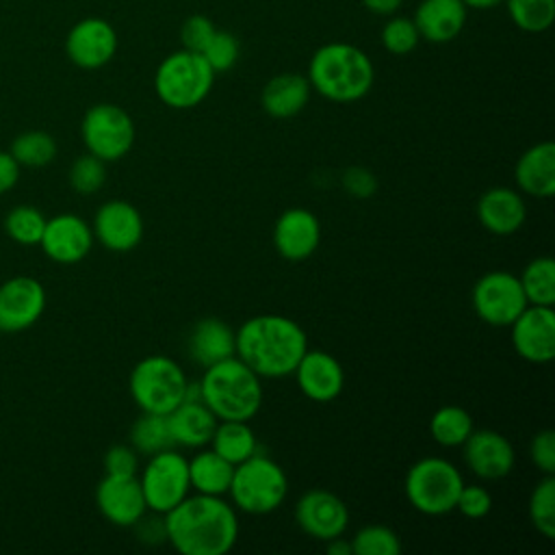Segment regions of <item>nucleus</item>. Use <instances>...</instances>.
Here are the masks:
<instances>
[{
    "label": "nucleus",
    "instance_id": "f03ea898",
    "mask_svg": "<svg viewBox=\"0 0 555 555\" xmlns=\"http://www.w3.org/2000/svg\"><path fill=\"white\" fill-rule=\"evenodd\" d=\"M308 349L304 327L284 314H256L236 330L234 356L258 377H286Z\"/></svg>",
    "mask_w": 555,
    "mask_h": 555
},
{
    "label": "nucleus",
    "instance_id": "2f4dec72",
    "mask_svg": "<svg viewBox=\"0 0 555 555\" xmlns=\"http://www.w3.org/2000/svg\"><path fill=\"white\" fill-rule=\"evenodd\" d=\"M473 429V416L460 405H442L429 418V434L440 447H462Z\"/></svg>",
    "mask_w": 555,
    "mask_h": 555
},
{
    "label": "nucleus",
    "instance_id": "412c9836",
    "mask_svg": "<svg viewBox=\"0 0 555 555\" xmlns=\"http://www.w3.org/2000/svg\"><path fill=\"white\" fill-rule=\"evenodd\" d=\"M39 245L54 262L74 264L91 251L93 230L76 215H56L46 221Z\"/></svg>",
    "mask_w": 555,
    "mask_h": 555
},
{
    "label": "nucleus",
    "instance_id": "20e7f679",
    "mask_svg": "<svg viewBox=\"0 0 555 555\" xmlns=\"http://www.w3.org/2000/svg\"><path fill=\"white\" fill-rule=\"evenodd\" d=\"M199 390L217 421H251L262 405L260 377L236 356L206 366Z\"/></svg>",
    "mask_w": 555,
    "mask_h": 555
},
{
    "label": "nucleus",
    "instance_id": "4be33fe9",
    "mask_svg": "<svg viewBox=\"0 0 555 555\" xmlns=\"http://www.w3.org/2000/svg\"><path fill=\"white\" fill-rule=\"evenodd\" d=\"M479 223L499 236L514 234L527 219V206L518 191L509 186H492L477 199Z\"/></svg>",
    "mask_w": 555,
    "mask_h": 555
},
{
    "label": "nucleus",
    "instance_id": "f704fd0d",
    "mask_svg": "<svg viewBox=\"0 0 555 555\" xmlns=\"http://www.w3.org/2000/svg\"><path fill=\"white\" fill-rule=\"evenodd\" d=\"M11 156L17 165L26 167H43L56 156V143L52 134L43 130H28L15 137L11 145Z\"/></svg>",
    "mask_w": 555,
    "mask_h": 555
},
{
    "label": "nucleus",
    "instance_id": "09e8293b",
    "mask_svg": "<svg viewBox=\"0 0 555 555\" xmlns=\"http://www.w3.org/2000/svg\"><path fill=\"white\" fill-rule=\"evenodd\" d=\"M375 15H395L403 0H360Z\"/></svg>",
    "mask_w": 555,
    "mask_h": 555
},
{
    "label": "nucleus",
    "instance_id": "cd10ccee",
    "mask_svg": "<svg viewBox=\"0 0 555 555\" xmlns=\"http://www.w3.org/2000/svg\"><path fill=\"white\" fill-rule=\"evenodd\" d=\"M232 473H234V464H230L225 457H221L212 449L197 451L189 460L191 488L199 494H212V496L228 494Z\"/></svg>",
    "mask_w": 555,
    "mask_h": 555
},
{
    "label": "nucleus",
    "instance_id": "aec40b11",
    "mask_svg": "<svg viewBox=\"0 0 555 555\" xmlns=\"http://www.w3.org/2000/svg\"><path fill=\"white\" fill-rule=\"evenodd\" d=\"M293 373L299 390L317 403L334 401L345 386V371L340 362L321 349H306Z\"/></svg>",
    "mask_w": 555,
    "mask_h": 555
},
{
    "label": "nucleus",
    "instance_id": "9b49d317",
    "mask_svg": "<svg viewBox=\"0 0 555 555\" xmlns=\"http://www.w3.org/2000/svg\"><path fill=\"white\" fill-rule=\"evenodd\" d=\"M475 314L494 327L512 325V321L529 306L518 275L509 271L483 273L470 293Z\"/></svg>",
    "mask_w": 555,
    "mask_h": 555
},
{
    "label": "nucleus",
    "instance_id": "4c0bfd02",
    "mask_svg": "<svg viewBox=\"0 0 555 555\" xmlns=\"http://www.w3.org/2000/svg\"><path fill=\"white\" fill-rule=\"evenodd\" d=\"M204 56V61L210 65V69L215 74L219 72H228L236 65L238 54H241V43L238 39L228 33V30H215V35L210 37V41L206 43V48L199 52Z\"/></svg>",
    "mask_w": 555,
    "mask_h": 555
},
{
    "label": "nucleus",
    "instance_id": "58836bf2",
    "mask_svg": "<svg viewBox=\"0 0 555 555\" xmlns=\"http://www.w3.org/2000/svg\"><path fill=\"white\" fill-rule=\"evenodd\" d=\"M421 41V35L412 22V17L395 15L382 28V43L390 54L403 56L410 54Z\"/></svg>",
    "mask_w": 555,
    "mask_h": 555
},
{
    "label": "nucleus",
    "instance_id": "79ce46f5",
    "mask_svg": "<svg viewBox=\"0 0 555 555\" xmlns=\"http://www.w3.org/2000/svg\"><path fill=\"white\" fill-rule=\"evenodd\" d=\"M455 509L470 520H479V518L488 516V512L492 509V496L483 486L464 483L457 494Z\"/></svg>",
    "mask_w": 555,
    "mask_h": 555
},
{
    "label": "nucleus",
    "instance_id": "c756f323",
    "mask_svg": "<svg viewBox=\"0 0 555 555\" xmlns=\"http://www.w3.org/2000/svg\"><path fill=\"white\" fill-rule=\"evenodd\" d=\"M130 444L137 453H143V455H154L163 449L176 447L167 414L143 412L130 427Z\"/></svg>",
    "mask_w": 555,
    "mask_h": 555
},
{
    "label": "nucleus",
    "instance_id": "a18cd8bd",
    "mask_svg": "<svg viewBox=\"0 0 555 555\" xmlns=\"http://www.w3.org/2000/svg\"><path fill=\"white\" fill-rule=\"evenodd\" d=\"M343 186L349 195L366 199L377 191V178L366 167H349L343 171Z\"/></svg>",
    "mask_w": 555,
    "mask_h": 555
},
{
    "label": "nucleus",
    "instance_id": "37998d69",
    "mask_svg": "<svg viewBox=\"0 0 555 555\" xmlns=\"http://www.w3.org/2000/svg\"><path fill=\"white\" fill-rule=\"evenodd\" d=\"M529 457L544 475H555V431L542 429L529 442Z\"/></svg>",
    "mask_w": 555,
    "mask_h": 555
},
{
    "label": "nucleus",
    "instance_id": "4468645a",
    "mask_svg": "<svg viewBox=\"0 0 555 555\" xmlns=\"http://www.w3.org/2000/svg\"><path fill=\"white\" fill-rule=\"evenodd\" d=\"M67 56L82 69L104 67L117 52V33L102 17H87L74 24L65 41Z\"/></svg>",
    "mask_w": 555,
    "mask_h": 555
},
{
    "label": "nucleus",
    "instance_id": "49530a36",
    "mask_svg": "<svg viewBox=\"0 0 555 555\" xmlns=\"http://www.w3.org/2000/svg\"><path fill=\"white\" fill-rule=\"evenodd\" d=\"M132 527H137V538L145 544H160L167 540L165 516L163 518H156V516L145 518V514H143Z\"/></svg>",
    "mask_w": 555,
    "mask_h": 555
},
{
    "label": "nucleus",
    "instance_id": "393cba45",
    "mask_svg": "<svg viewBox=\"0 0 555 555\" xmlns=\"http://www.w3.org/2000/svg\"><path fill=\"white\" fill-rule=\"evenodd\" d=\"M186 349H189V356L193 358V362H197L199 366L206 369L210 364H217V362L234 356L236 330H232L225 321H221L217 317H204L191 327Z\"/></svg>",
    "mask_w": 555,
    "mask_h": 555
},
{
    "label": "nucleus",
    "instance_id": "f3484780",
    "mask_svg": "<svg viewBox=\"0 0 555 555\" xmlns=\"http://www.w3.org/2000/svg\"><path fill=\"white\" fill-rule=\"evenodd\" d=\"M462 455L481 479H501L512 473L516 462L512 442L494 429H473L462 444Z\"/></svg>",
    "mask_w": 555,
    "mask_h": 555
},
{
    "label": "nucleus",
    "instance_id": "2eb2a0df",
    "mask_svg": "<svg viewBox=\"0 0 555 555\" xmlns=\"http://www.w3.org/2000/svg\"><path fill=\"white\" fill-rule=\"evenodd\" d=\"M46 308L43 286L28 275H17L0 286V332L30 327Z\"/></svg>",
    "mask_w": 555,
    "mask_h": 555
},
{
    "label": "nucleus",
    "instance_id": "f8f14e48",
    "mask_svg": "<svg viewBox=\"0 0 555 555\" xmlns=\"http://www.w3.org/2000/svg\"><path fill=\"white\" fill-rule=\"evenodd\" d=\"M295 520L306 535L327 542L345 533L349 525V509L334 492L312 488L297 499Z\"/></svg>",
    "mask_w": 555,
    "mask_h": 555
},
{
    "label": "nucleus",
    "instance_id": "0eeeda50",
    "mask_svg": "<svg viewBox=\"0 0 555 555\" xmlns=\"http://www.w3.org/2000/svg\"><path fill=\"white\" fill-rule=\"evenodd\" d=\"M464 477L455 464L444 457H421L405 473L408 503L427 516H442L455 509Z\"/></svg>",
    "mask_w": 555,
    "mask_h": 555
},
{
    "label": "nucleus",
    "instance_id": "5701e85b",
    "mask_svg": "<svg viewBox=\"0 0 555 555\" xmlns=\"http://www.w3.org/2000/svg\"><path fill=\"white\" fill-rule=\"evenodd\" d=\"M466 15L468 9L462 0H421L412 22L421 39L429 43H447L462 33Z\"/></svg>",
    "mask_w": 555,
    "mask_h": 555
},
{
    "label": "nucleus",
    "instance_id": "6ab92c4d",
    "mask_svg": "<svg viewBox=\"0 0 555 555\" xmlns=\"http://www.w3.org/2000/svg\"><path fill=\"white\" fill-rule=\"evenodd\" d=\"M321 243V223L308 208L284 210L273 225V245L291 262L310 258Z\"/></svg>",
    "mask_w": 555,
    "mask_h": 555
},
{
    "label": "nucleus",
    "instance_id": "dca6fc26",
    "mask_svg": "<svg viewBox=\"0 0 555 555\" xmlns=\"http://www.w3.org/2000/svg\"><path fill=\"white\" fill-rule=\"evenodd\" d=\"M95 503L117 527H132L147 512L137 475H106L95 488Z\"/></svg>",
    "mask_w": 555,
    "mask_h": 555
},
{
    "label": "nucleus",
    "instance_id": "6e6552de",
    "mask_svg": "<svg viewBox=\"0 0 555 555\" xmlns=\"http://www.w3.org/2000/svg\"><path fill=\"white\" fill-rule=\"evenodd\" d=\"M186 384L189 379L182 366L167 356L139 360L128 379L132 401L143 412L154 414H169L184 399Z\"/></svg>",
    "mask_w": 555,
    "mask_h": 555
},
{
    "label": "nucleus",
    "instance_id": "8fccbe9b",
    "mask_svg": "<svg viewBox=\"0 0 555 555\" xmlns=\"http://www.w3.org/2000/svg\"><path fill=\"white\" fill-rule=\"evenodd\" d=\"M325 544H327V546H325L327 555H353V551H351V542L343 540L340 535H338V538L327 540Z\"/></svg>",
    "mask_w": 555,
    "mask_h": 555
},
{
    "label": "nucleus",
    "instance_id": "7c9ffc66",
    "mask_svg": "<svg viewBox=\"0 0 555 555\" xmlns=\"http://www.w3.org/2000/svg\"><path fill=\"white\" fill-rule=\"evenodd\" d=\"M520 286L531 306L555 304V262L551 256H538L520 273Z\"/></svg>",
    "mask_w": 555,
    "mask_h": 555
},
{
    "label": "nucleus",
    "instance_id": "c85d7f7f",
    "mask_svg": "<svg viewBox=\"0 0 555 555\" xmlns=\"http://www.w3.org/2000/svg\"><path fill=\"white\" fill-rule=\"evenodd\" d=\"M208 444L230 464H238L258 453V440L249 421H217Z\"/></svg>",
    "mask_w": 555,
    "mask_h": 555
},
{
    "label": "nucleus",
    "instance_id": "a211bd4d",
    "mask_svg": "<svg viewBox=\"0 0 555 555\" xmlns=\"http://www.w3.org/2000/svg\"><path fill=\"white\" fill-rule=\"evenodd\" d=\"M93 236L111 251H130L143 238V217L130 202L111 199L95 212Z\"/></svg>",
    "mask_w": 555,
    "mask_h": 555
},
{
    "label": "nucleus",
    "instance_id": "a878e982",
    "mask_svg": "<svg viewBox=\"0 0 555 555\" xmlns=\"http://www.w3.org/2000/svg\"><path fill=\"white\" fill-rule=\"evenodd\" d=\"M310 91L312 87L308 76L284 72L267 80L260 93V104L267 115L275 119H288L306 108Z\"/></svg>",
    "mask_w": 555,
    "mask_h": 555
},
{
    "label": "nucleus",
    "instance_id": "3c124183",
    "mask_svg": "<svg viewBox=\"0 0 555 555\" xmlns=\"http://www.w3.org/2000/svg\"><path fill=\"white\" fill-rule=\"evenodd\" d=\"M462 2H464L466 9H479V11H483V9H494V7H499L503 0H462Z\"/></svg>",
    "mask_w": 555,
    "mask_h": 555
},
{
    "label": "nucleus",
    "instance_id": "ddd939ff",
    "mask_svg": "<svg viewBox=\"0 0 555 555\" xmlns=\"http://www.w3.org/2000/svg\"><path fill=\"white\" fill-rule=\"evenodd\" d=\"M514 351L533 364H546L555 358V312L553 306H527L512 321Z\"/></svg>",
    "mask_w": 555,
    "mask_h": 555
},
{
    "label": "nucleus",
    "instance_id": "1a4fd4ad",
    "mask_svg": "<svg viewBox=\"0 0 555 555\" xmlns=\"http://www.w3.org/2000/svg\"><path fill=\"white\" fill-rule=\"evenodd\" d=\"M82 141L89 154L104 163L119 160L126 156L134 143L137 130L132 117L117 104H93L80 124Z\"/></svg>",
    "mask_w": 555,
    "mask_h": 555
},
{
    "label": "nucleus",
    "instance_id": "72a5a7b5",
    "mask_svg": "<svg viewBox=\"0 0 555 555\" xmlns=\"http://www.w3.org/2000/svg\"><path fill=\"white\" fill-rule=\"evenodd\" d=\"M529 520L544 538H555V477L544 475L529 494Z\"/></svg>",
    "mask_w": 555,
    "mask_h": 555
},
{
    "label": "nucleus",
    "instance_id": "f257e3e1",
    "mask_svg": "<svg viewBox=\"0 0 555 555\" xmlns=\"http://www.w3.org/2000/svg\"><path fill=\"white\" fill-rule=\"evenodd\" d=\"M165 529L182 555H225L236 544L238 518L221 496L195 492L165 512Z\"/></svg>",
    "mask_w": 555,
    "mask_h": 555
},
{
    "label": "nucleus",
    "instance_id": "de8ad7c7",
    "mask_svg": "<svg viewBox=\"0 0 555 555\" xmlns=\"http://www.w3.org/2000/svg\"><path fill=\"white\" fill-rule=\"evenodd\" d=\"M20 176V165L11 156V152H0V195L9 191Z\"/></svg>",
    "mask_w": 555,
    "mask_h": 555
},
{
    "label": "nucleus",
    "instance_id": "9d476101",
    "mask_svg": "<svg viewBox=\"0 0 555 555\" xmlns=\"http://www.w3.org/2000/svg\"><path fill=\"white\" fill-rule=\"evenodd\" d=\"M143 499L147 509L154 514H165L176 507L186 494H191L189 460L171 449H163L150 455L141 477H139Z\"/></svg>",
    "mask_w": 555,
    "mask_h": 555
},
{
    "label": "nucleus",
    "instance_id": "a19ab883",
    "mask_svg": "<svg viewBox=\"0 0 555 555\" xmlns=\"http://www.w3.org/2000/svg\"><path fill=\"white\" fill-rule=\"evenodd\" d=\"M215 24L210 17L202 15V13H195V15H189L182 26H180V41H182V48L184 50H191V52H202L206 48V43L210 41V37L215 35Z\"/></svg>",
    "mask_w": 555,
    "mask_h": 555
},
{
    "label": "nucleus",
    "instance_id": "bb28decb",
    "mask_svg": "<svg viewBox=\"0 0 555 555\" xmlns=\"http://www.w3.org/2000/svg\"><path fill=\"white\" fill-rule=\"evenodd\" d=\"M167 418L173 444L186 449L206 447L217 427V416L204 405V401H180Z\"/></svg>",
    "mask_w": 555,
    "mask_h": 555
},
{
    "label": "nucleus",
    "instance_id": "7ed1b4c3",
    "mask_svg": "<svg viewBox=\"0 0 555 555\" xmlns=\"http://www.w3.org/2000/svg\"><path fill=\"white\" fill-rule=\"evenodd\" d=\"M310 87L332 102H356L364 98L375 80V69L366 52L345 41L321 46L308 65Z\"/></svg>",
    "mask_w": 555,
    "mask_h": 555
},
{
    "label": "nucleus",
    "instance_id": "c9c22d12",
    "mask_svg": "<svg viewBox=\"0 0 555 555\" xmlns=\"http://www.w3.org/2000/svg\"><path fill=\"white\" fill-rule=\"evenodd\" d=\"M46 217L35 206H15L7 219L4 228L13 241L20 245H39L43 230H46Z\"/></svg>",
    "mask_w": 555,
    "mask_h": 555
},
{
    "label": "nucleus",
    "instance_id": "39448f33",
    "mask_svg": "<svg viewBox=\"0 0 555 555\" xmlns=\"http://www.w3.org/2000/svg\"><path fill=\"white\" fill-rule=\"evenodd\" d=\"M228 494L232 503L247 514H269L284 503L288 494V477L275 460L254 453L234 464Z\"/></svg>",
    "mask_w": 555,
    "mask_h": 555
},
{
    "label": "nucleus",
    "instance_id": "473e14b6",
    "mask_svg": "<svg viewBox=\"0 0 555 555\" xmlns=\"http://www.w3.org/2000/svg\"><path fill=\"white\" fill-rule=\"evenodd\" d=\"M514 26L525 33H544L555 20V0H503Z\"/></svg>",
    "mask_w": 555,
    "mask_h": 555
},
{
    "label": "nucleus",
    "instance_id": "e433bc0d",
    "mask_svg": "<svg viewBox=\"0 0 555 555\" xmlns=\"http://www.w3.org/2000/svg\"><path fill=\"white\" fill-rule=\"evenodd\" d=\"M353 555H399L401 538L386 525H366L351 540Z\"/></svg>",
    "mask_w": 555,
    "mask_h": 555
},
{
    "label": "nucleus",
    "instance_id": "b1692460",
    "mask_svg": "<svg viewBox=\"0 0 555 555\" xmlns=\"http://www.w3.org/2000/svg\"><path fill=\"white\" fill-rule=\"evenodd\" d=\"M516 186L533 197L555 195V145L540 141L525 150L514 167Z\"/></svg>",
    "mask_w": 555,
    "mask_h": 555
},
{
    "label": "nucleus",
    "instance_id": "c03bdc74",
    "mask_svg": "<svg viewBox=\"0 0 555 555\" xmlns=\"http://www.w3.org/2000/svg\"><path fill=\"white\" fill-rule=\"evenodd\" d=\"M104 470L106 475H137L139 453L132 449V444H113L104 453Z\"/></svg>",
    "mask_w": 555,
    "mask_h": 555
},
{
    "label": "nucleus",
    "instance_id": "423d86ee",
    "mask_svg": "<svg viewBox=\"0 0 555 555\" xmlns=\"http://www.w3.org/2000/svg\"><path fill=\"white\" fill-rule=\"evenodd\" d=\"M215 82V72L202 54L178 50L165 56L154 74V89L169 108H193L206 100Z\"/></svg>",
    "mask_w": 555,
    "mask_h": 555
},
{
    "label": "nucleus",
    "instance_id": "ea45409f",
    "mask_svg": "<svg viewBox=\"0 0 555 555\" xmlns=\"http://www.w3.org/2000/svg\"><path fill=\"white\" fill-rule=\"evenodd\" d=\"M106 180V167L104 160H100L93 154L78 156L69 169V184L80 195H91L100 191V186Z\"/></svg>",
    "mask_w": 555,
    "mask_h": 555
}]
</instances>
